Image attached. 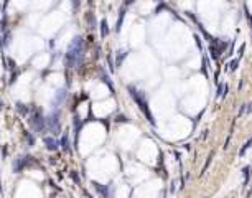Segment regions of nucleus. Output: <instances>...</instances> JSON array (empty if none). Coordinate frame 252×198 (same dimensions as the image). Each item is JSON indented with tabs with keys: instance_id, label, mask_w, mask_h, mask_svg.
<instances>
[{
	"instance_id": "f257e3e1",
	"label": "nucleus",
	"mask_w": 252,
	"mask_h": 198,
	"mask_svg": "<svg viewBox=\"0 0 252 198\" xmlns=\"http://www.w3.org/2000/svg\"><path fill=\"white\" fill-rule=\"evenodd\" d=\"M81 56H83V38L76 37V38H74V42L69 45V48H68V53H66V66L68 68H73L79 60H81Z\"/></svg>"
},
{
	"instance_id": "f03ea898",
	"label": "nucleus",
	"mask_w": 252,
	"mask_h": 198,
	"mask_svg": "<svg viewBox=\"0 0 252 198\" xmlns=\"http://www.w3.org/2000/svg\"><path fill=\"white\" fill-rule=\"evenodd\" d=\"M129 91H130V94H132V97L135 99V102L140 106V109L145 112V116L148 117V121H150V122H153V117H152L150 111H148V106H147V101H145L144 94H142V92H139L135 88H132V86H129Z\"/></svg>"
},
{
	"instance_id": "7ed1b4c3",
	"label": "nucleus",
	"mask_w": 252,
	"mask_h": 198,
	"mask_svg": "<svg viewBox=\"0 0 252 198\" xmlns=\"http://www.w3.org/2000/svg\"><path fill=\"white\" fill-rule=\"evenodd\" d=\"M30 124H31L33 129H36L38 132H43V131H45V119H43V116L40 114V112H36V114L30 119Z\"/></svg>"
},
{
	"instance_id": "20e7f679",
	"label": "nucleus",
	"mask_w": 252,
	"mask_h": 198,
	"mask_svg": "<svg viewBox=\"0 0 252 198\" xmlns=\"http://www.w3.org/2000/svg\"><path fill=\"white\" fill-rule=\"evenodd\" d=\"M45 144H46V147L50 150H56V149H58V142H56L55 139H51V137H45Z\"/></svg>"
},
{
	"instance_id": "39448f33",
	"label": "nucleus",
	"mask_w": 252,
	"mask_h": 198,
	"mask_svg": "<svg viewBox=\"0 0 252 198\" xmlns=\"http://www.w3.org/2000/svg\"><path fill=\"white\" fill-rule=\"evenodd\" d=\"M250 145H252V137H249V141L245 142V144L242 145V147H240V150H239V157H244V154L250 149Z\"/></svg>"
},
{
	"instance_id": "423d86ee",
	"label": "nucleus",
	"mask_w": 252,
	"mask_h": 198,
	"mask_svg": "<svg viewBox=\"0 0 252 198\" xmlns=\"http://www.w3.org/2000/svg\"><path fill=\"white\" fill-rule=\"evenodd\" d=\"M249 175H250V170H249V167H244V168H242V177H244V190H245V187H247V182H249Z\"/></svg>"
},
{
	"instance_id": "0eeeda50",
	"label": "nucleus",
	"mask_w": 252,
	"mask_h": 198,
	"mask_svg": "<svg viewBox=\"0 0 252 198\" xmlns=\"http://www.w3.org/2000/svg\"><path fill=\"white\" fill-rule=\"evenodd\" d=\"M213 159H214V152H211L209 154V157H208V160H206V164L203 165V170H201V175H204V172L208 170V167L211 165V162H213Z\"/></svg>"
},
{
	"instance_id": "6e6552de",
	"label": "nucleus",
	"mask_w": 252,
	"mask_h": 198,
	"mask_svg": "<svg viewBox=\"0 0 252 198\" xmlns=\"http://www.w3.org/2000/svg\"><path fill=\"white\" fill-rule=\"evenodd\" d=\"M237 65H239V60L236 58V60H232V61H229L227 63V71H236L237 69Z\"/></svg>"
},
{
	"instance_id": "1a4fd4ad",
	"label": "nucleus",
	"mask_w": 252,
	"mask_h": 198,
	"mask_svg": "<svg viewBox=\"0 0 252 198\" xmlns=\"http://www.w3.org/2000/svg\"><path fill=\"white\" fill-rule=\"evenodd\" d=\"M107 32H109V28H107V22H106V20H102V22H101V35H102V37H106Z\"/></svg>"
},
{
	"instance_id": "9d476101",
	"label": "nucleus",
	"mask_w": 252,
	"mask_h": 198,
	"mask_svg": "<svg viewBox=\"0 0 252 198\" xmlns=\"http://www.w3.org/2000/svg\"><path fill=\"white\" fill-rule=\"evenodd\" d=\"M124 13H125V12L122 10V12H120V15H119V20H117V32H120V27H122V20H124Z\"/></svg>"
},
{
	"instance_id": "9b49d317",
	"label": "nucleus",
	"mask_w": 252,
	"mask_h": 198,
	"mask_svg": "<svg viewBox=\"0 0 252 198\" xmlns=\"http://www.w3.org/2000/svg\"><path fill=\"white\" fill-rule=\"evenodd\" d=\"M222 91H224V84H219V86H217V94H216L217 99L222 97Z\"/></svg>"
},
{
	"instance_id": "f8f14e48",
	"label": "nucleus",
	"mask_w": 252,
	"mask_h": 198,
	"mask_svg": "<svg viewBox=\"0 0 252 198\" xmlns=\"http://www.w3.org/2000/svg\"><path fill=\"white\" fill-rule=\"evenodd\" d=\"M125 55H127V53H125V51H122V55L117 56V65H120V63H122V60L125 58Z\"/></svg>"
},
{
	"instance_id": "ddd939ff",
	"label": "nucleus",
	"mask_w": 252,
	"mask_h": 198,
	"mask_svg": "<svg viewBox=\"0 0 252 198\" xmlns=\"http://www.w3.org/2000/svg\"><path fill=\"white\" fill-rule=\"evenodd\" d=\"M244 50H245V45H240V48H239V56H237V60H239V58H240V56L244 55Z\"/></svg>"
},
{
	"instance_id": "4468645a",
	"label": "nucleus",
	"mask_w": 252,
	"mask_h": 198,
	"mask_svg": "<svg viewBox=\"0 0 252 198\" xmlns=\"http://www.w3.org/2000/svg\"><path fill=\"white\" fill-rule=\"evenodd\" d=\"M250 195H252V185H250V190L247 191V198H250Z\"/></svg>"
},
{
	"instance_id": "2eb2a0df",
	"label": "nucleus",
	"mask_w": 252,
	"mask_h": 198,
	"mask_svg": "<svg viewBox=\"0 0 252 198\" xmlns=\"http://www.w3.org/2000/svg\"><path fill=\"white\" fill-rule=\"evenodd\" d=\"M250 170H252V168H250ZM250 173H252V172H250Z\"/></svg>"
}]
</instances>
